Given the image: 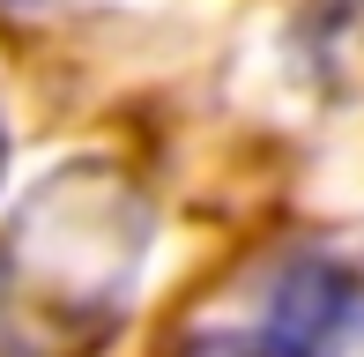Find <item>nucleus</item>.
<instances>
[{
    "mask_svg": "<svg viewBox=\"0 0 364 357\" xmlns=\"http://www.w3.org/2000/svg\"><path fill=\"white\" fill-rule=\"evenodd\" d=\"M178 357H283V350L268 343V328H201V335H186Z\"/></svg>",
    "mask_w": 364,
    "mask_h": 357,
    "instance_id": "2",
    "label": "nucleus"
},
{
    "mask_svg": "<svg viewBox=\"0 0 364 357\" xmlns=\"http://www.w3.org/2000/svg\"><path fill=\"white\" fill-rule=\"evenodd\" d=\"M350 275H342L327 253H297V261L275 275V298H268V343L283 357H327L342 343V328H350Z\"/></svg>",
    "mask_w": 364,
    "mask_h": 357,
    "instance_id": "1",
    "label": "nucleus"
},
{
    "mask_svg": "<svg viewBox=\"0 0 364 357\" xmlns=\"http://www.w3.org/2000/svg\"><path fill=\"white\" fill-rule=\"evenodd\" d=\"M0 171H8V127H0Z\"/></svg>",
    "mask_w": 364,
    "mask_h": 357,
    "instance_id": "3",
    "label": "nucleus"
},
{
    "mask_svg": "<svg viewBox=\"0 0 364 357\" xmlns=\"http://www.w3.org/2000/svg\"><path fill=\"white\" fill-rule=\"evenodd\" d=\"M8 8H45V0H8Z\"/></svg>",
    "mask_w": 364,
    "mask_h": 357,
    "instance_id": "4",
    "label": "nucleus"
}]
</instances>
